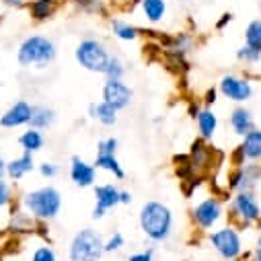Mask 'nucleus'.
Instances as JSON below:
<instances>
[{
  "mask_svg": "<svg viewBox=\"0 0 261 261\" xmlns=\"http://www.w3.org/2000/svg\"><path fill=\"white\" fill-rule=\"evenodd\" d=\"M138 224H140L142 234L150 243H165L173 234L175 216L167 204L159 200H148L142 204L138 212Z\"/></svg>",
  "mask_w": 261,
  "mask_h": 261,
  "instance_id": "nucleus-1",
  "label": "nucleus"
},
{
  "mask_svg": "<svg viewBox=\"0 0 261 261\" xmlns=\"http://www.w3.org/2000/svg\"><path fill=\"white\" fill-rule=\"evenodd\" d=\"M21 208L37 222H51L62 210V193L54 185H41L21 195Z\"/></svg>",
  "mask_w": 261,
  "mask_h": 261,
  "instance_id": "nucleus-2",
  "label": "nucleus"
},
{
  "mask_svg": "<svg viewBox=\"0 0 261 261\" xmlns=\"http://www.w3.org/2000/svg\"><path fill=\"white\" fill-rule=\"evenodd\" d=\"M58 56L56 41L47 35H27L17 47V62L23 68H47Z\"/></svg>",
  "mask_w": 261,
  "mask_h": 261,
  "instance_id": "nucleus-3",
  "label": "nucleus"
},
{
  "mask_svg": "<svg viewBox=\"0 0 261 261\" xmlns=\"http://www.w3.org/2000/svg\"><path fill=\"white\" fill-rule=\"evenodd\" d=\"M208 245L212 251L222 259V261H232V259H243L245 255V245H243V234L237 224H222L216 226L206 234Z\"/></svg>",
  "mask_w": 261,
  "mask_h": 261,
  "instance_id": "nucleus-4",
  "label": "nucleus"
},
{
  "mask_svg": "<svg viewBox=\"0 0 261 261\" xmlns=\"http://www.w3.org/2000/svg\"><path fill=\"white\" fill-rule=\"evenodd\" d=\"M228 218L239 228H251L261 222V202L255 191H234L228 198Z\"/></svg>",
  "mask_w": 261,
  "mask_h": 261,
  "instance_id": "nucleus-5",
  "label": "nucleus"
},
{
  "mask_svg": "<svg viewBox=\"0 0 261 261\" xmlns=\"http://www.w3.org/2000/svg\"><path fill=\"white\" fill-rule=\"evenodd\" d=\"M226 216V204L220 195L212 193V195H206L204 200H200L195 204L189 212V218H191V224L195 230L200 232H210L214 230L216 226H220V222L224 220Z\"/></svg>",
  "mask_w": 261,
  "mask_h": 261,
  "instance_id": "nucleus-6",
  "label": "nucleus"
},
{
  "mask_svg": "<svg viewBox=\"0 0 261 261\" xmlns=\"http://www.w3.org/2000/svg\"><path fill=\"white\" fill-rule=\"evenodd\" d=\"M111 58L109 47L99 39V37H83L74 49V60L76 64L93 74H103L107 68V62Z\"/></svg>",
  "mask_w": 261,
  "mask_h": 261,
  "instance_id": "nucleus-7",
  "label": "nucleus"
},
{
  "mask_svg": "<svg viewBox=\"0 0 261 261\" xmlns=\"http://www.w3.org/2000/svg\"><path fill=\"white\" fill-rule=\"evenodd\" d=\"M103 237L95 228L79 230L68 245V261H101L105 255Z\"/></svg>",
  "mask_w": 261,
  "mask_h": 261,
  "instance_id": "nucleus-8",
  "label": "nucleus"
},
{
  "mask_svg": "<svg viewBox=\"0 0 261 261\" xmlns=\"http://www.w3.org/2000/svg\"><path fill=\"white\" fill-rule=\"evenodd\" d=\"M216 89H218V93H220L224 99H228V101L234 103V105H245V103H249V101L253 99V95H255L253 81L247 79V76H243V74H232V72L220 76Z\"/></svg>",
  "mask_w": 261,
  "mask_h": 261,
  "instance_id": "nucleus-9",
  "label": "nucleus"
},
{
  "mask_svg": "<svg viewBox=\"0 0 261 261\" xmlns=\"http://www.w3.org/2000/svg\"><path fill=\"white\" fill-rule=\"evenodd\" d=\"M259 181H261V165L259 163H245V165L230 169V173L226 175V189L230 193L255 191Z\"/></svg>",
  "mask_w": 261,
  "mask_h": 261,
  "instance_id": "nucleus-10",
  "label": "nucleus"
},
{
  "mask_svg": "<svg viewBox=\"0 0 261 261\" xmlns=\"http://www.w3.org/2000/svg\"><path fill=\"white\" fill-rule=\"evenodd\" d=\"M245 163H261V127H253L241 138V144L230 152V165L239 167Z\"/></svg>",
  "mask_w": 261,
  "mask_h": 261,
  "instance_id": "nucleus-11",
  "label": "nucleus"
},
{
  "mask_svg": "<svg viewBox=\"0 0 261 261\" xmlns=\"http://www.w3.org/2000/svg\"><path fill=\"white\" fill-rule=\"evenodd\" d=\"M101 99L105 103H109L111 107H115L117 111H123L134 103V89L129 87L123 79L121 81L105 79L103 89H101Z\"/></svg>",
  "mask_w": 261,
  "mask_h": 261,
  "instance_id": "nucleus-12",
  "label": "nucleus"
},
{
  "mask_svg": "<svg viewBox=\"0 0 261 261\" xmlns=\"http://www.w3.org/2000/svg\"><path fill=\"white\" fill-rule=\"evenodd\" d=\"M187 163L195 177L206 175L214 167V146H210L208 140H202V138L193 140V144L187 152Z\"/></svg>",
  "mask_w": 261,
  "mask_h": 261,
  "instance_id": "nucleus-13",
  "label": "nucleus"
},
{
  "mask_svg": "<svg viewBox=\"0 0 261 261\" xmlns=\"http://www.w3.org/2000/svg\"><path fill=\"white\" fill-rule=\"evenodd\" d=\"M119 187L115 183H99L93 187V193H95V208L91 212V218L93 220H101L105 218V214L119 204Z\"/></svg>",
  "mask_w": 261,
  "mask_h": 261,
  "instance_id": "nucleus-14",
  "label": "nucleus"
},
{
  "mask_svg": "<svg viewBox=\"0 0 261 261\" xmlns=\"http://www.w3.org/2000/svg\"><path fill=\"white\" fill-rule=\"evenodd\" d=\"M31 113H33V103H29L25 99H19L3 115H0V125H3V129L27 127L29 121H31Z\"/></svg>",
  "mask_w": 261,
  "mask_h": 261,
  "instance_id": "nucleus-15",
  "label": "nucleus"
},
{
  "mask_svg": "<svg viewBox=\"0 0 261 261\" xmlns=\"http://www.w3.org/2000/svg\"><path fill=\"white\" fill-rule=\"evenodd\" d=\"M68 173H70V181L81 189L97 185V169H95V165L85 161V159H81V156H72L70 159Z\"/></svg>",
  "mask_w": 261,
  "mask_h": 261,
  "instance_id": "nucleus-16",
  "label": "nucleus"
},
{
  "mask_svg": "<svg viewBox=\"0 0 261 261\" xmlns=\"http://www.w3.org/2000/svg\"><path fill=\"white\" fill-rule=\"evenodd\" d=\"M195 127H198V136L202 138V140H212L214 136H216V132H218V125H220V119H218V115H216V111L212 109V107H200V111L195 113Z\"/></svg>",
  "mask_w": 261,
  "mask_h": 261,
  "instance_id": "nucleus-17",
  "label": "nucleus"
},
{
  "mask_svg": "<svg viewBox=\"0 0 261 261\" xmlns=\"http://www.w3.org/2000/svg\"><path fill=\"white\" fill-rule=\"evenodd\" d=\"M60 5H62L60 0H29L25 9L33 23H47L56 17Z\"/></svg>",
  "mask_w": 261,
  "mask_h": 261,
  "instance_id": "nucleus-18",
  "label": "nucleus"
},
{
  "mask_svg": "<svg viewBox=\"0 0 261 261\" xmlns=\"http://www.w3.org/2000/svg\"><path fill=\"white\" fill-rule=\"evenodd\" d=\"M35 169H37V165H35L33 154H29V152H21L19 156L7 161V179L13 181V183H17V181L25 179L29 173H33Z\"/></svg>",
  "mask_w": 261,
  "mask_h": 261,
  "instance_id": "nucleus-19",
  "label": "nucleus"
},
{
  "mask_svg": "<svg viewBox=\"0 0 261 261\" xmlns=\"http://www.w3.org/2000/svg\"><path fill=\"white\" fill-rule=\"evenodd\" d=\"M228 123H230V129L239 136L243 138L245 134H249L251 129L255 127V117H253V111L245 105H237L230 115H228Z\"/></svg>",
  "mask_w": 261,
  "mask_h": 261,
  "instance_id": "nucleus-20",
  "label": "nucleus"
},
{
  "mask_svg": "<svg viewBox=\"0 0 261 261\" xmlns=\"http://www.w3.org/2000/svg\"><path fill=\"white\" fill-rule=\"evenodd\" d=\"M117 113H119V111H117L115 107H111L109 103H105L103 99L89 105V117H91L93 121L105 125V127H113V125L117 123Z\"/></svg>",
  "mask_w": 261,
  "mask_h": 261,
  "instance_id": "nucleus-21",
  "label": "nucleus"
},
{
  "mask_svg": "<svg viewBox=\"0 0 261 261\" xmlns=\"http://www.w3.org/2000/svg\"><path fill=\"white\" fill-rule=\"evenodd\" d=\"M140 13L150 25H159L167 17V0H138Z\"/></svg>",
  "mask_w": 261,
  "mask_h": 261,
  "instance_id": "nucleus-22",
  "label": "nucleus"
},
{
  "mask_svg": "<svg viewBox=\"0 0 261 261\" xmlns=\"http://www.w3.org/2000/svg\"><path fill=\"white\" fill-rule=\"evenodd\" d=\"M93 165H95L97 171H105V173H109L117 181H123L125 179V169L119 163L117 154H97L95 161H93Z\"/></svg>",
  "mask_w": 261,
  "mask_h": 261,
  "instance_id": "nucleus-23",
  "label": "nucleus"
},
{
  "mask_svg": "<svg viewBox=\"0 0 261 261\" xmlns=\"http://www.w3.org/2000/svg\"><path fill=\"white\" fill-rule=\"evenodd\" d=\"M19 146L23 152H29V154H37L39 150H43L45 146V136L41 129H35V127H27L25 132L19 136Z\"/></svg>",
  "mask_w": 261,
  "mask_h": 261,
  "instance_id": "nucleus-24",
  "label": "nucleus"
},
{
  "mask_svg": "<svg viewBox=\"0 0 261 261\" xmlns=\"http://www.w3.org/2000/svg\"><path fill=\"white\" fill-rule=\"evenodd\" d=\"M109 27H111V33L115 39L119 41H136L140 35H142V29L132 25L129 21H123V19H111L109 21Z\"/></svg>",
  "mask_w": 261,
  "mask_h": 261,
  "instance_id": "nucleus-25",
  "label": "nucleus"
},
{
  "mask_svg": "<svg viewBox=\"0 0 261 261\" xmlns=\"http://www.w3.org/2000/svg\"><path fill=\"white\" fill-rule=\"evenodd\" d=\"M56 123V111L49 105H33V113H31V121L27 127H35V129H49Z\"/></svg>",
  "mask_w": 261,
  "mask_h": 261,
  "instance_id": "nucleus-26",
  "label": "nucleus"
},
{
  "mask_svg": "<svg viewBox=\"0 0 261 261\" xmlns=\"http://www.w3.org/2000/svg\"><path fill=\"white\" fill-rule=\"evenodd\" d=\"M125 72H127L125 62H123L119 56L111 54V58H109V62H107V68H105V72H103V76H105V79H111V81H121V79L125 76Z\"/></svg>",
  "mask_w": 261,
  "mask_h": 261,
  "instance_id": "nucleus-27",
  "label": "nucleus"
},
{
  "mask_svg": "<svg viewBox=\"0 0 261 261\" xmlns=\"http://www.w3.org/2000/svg\"><path fill=\"white\" fill-rule=\"evenodd\" d=\"M245 45L261 51V19H255L245 27Z\"/></svg>",
  "mask_w": 261,
  "mask_h": 261,
  "instance_id": "nucleus-28",
  "label": "nucleus"
},
{
  "mask_svg": "<svg viewBox=\"0 0 261 261\" xmlns=\"http://www.w3.org/2000/svg\"><path fill=\"white\" fill-rule=\"evenodd\" d=\"M15 202V191H13V183L9 179H0V210H7L11 204Z\"/></svg>",
  "mask_w": 261,
  "mask_h": 261,
  "instance_id": "nucleus-29",
  "label": "nucleus"
},
{
  "mask_svg": "<svg viewBox=\"0 0 261 261\" xmlns=\"http://www.w3.org/2000/svg\"><path fill=\"white\" fill-rule=\"evenodd\" d=\"M237 60L241 62V64H249V66H253V64H257V62H261V51H257V49H253V47H249V45H241L239 49H237Z\"/></svg>",
  "mask_w": 261,
  "mask_h": 261,
  "instance_id": "nucleus-30",
  "label": "nucleus"
},
{
  "mask_svg": "<svg viewBox=\"0 0 261 261\" xmlns=\"http://www.w3.org/2000/svg\"><path fill=\"white\" fill-rule=\"evenodd\" d=\"M83 13H97L105 15V0H72Z\"/></svg>",
  "mask_w": 261,
  "mask_h": 261,
  "instance_id": "nucleus-31",
  "label": "nucleus"
},
{
  "mask_svg": "<svg viewBox=\"0 0 261 261\" xmlns=\"http://www.w3.org/2000/svg\"><path fill=\"white\" fill-rule=\"evenodd\" d=\"M125 247V237L121 232H111L105 241H103V249H105V255L107 253H117Z\"/></svg>",
  "mask_w": 261,
  "mask_h": 261,
  "instance_id": "nucleus-32",
  "label": "nucleus"
},
{
  "mask_svg": "<svg viewBox=\"0 0 261 261\" xmlns=\"http://www.w3.org/2000/svg\"><path fill=\"white\" fill-rule=\"evenodd\" d=\"M29 261H58V255L54 251V247L49 245H39L33 253H31V259Z\"/></svg>",
  "mask_w": 261,
  "mask_h": 261,
  "instance_id": "nucleus-33",
  "label": "nucleus"
},
{
  "mask_svg": "<svg viewBox=\"0 0 261 261\" xmlns=\"http://www.w3.org/2000/svg\"><path fill=\"white\" fill-rule=\"evenodd\" d=\"M117 148H119V140L115 136H107V138L99 140L97 154H117Z\"/></svg>",
  "mask_w": 261,
  "mask_h": 261,
  "instance_id": "nucleus-34",
  "label": "nucleus"
},
{
  "mask_svg": "<svg viewBox=\"0 0 261 261\" xmlns=\"http://www.w3.org/2000/svg\"><path fill=\"white\" fill-rule=\"evenodd\" d=\"M29 224H33V218L21 208V210H13L11 212V226H15V230H19V228H23V226H29Z\"/></svg>",
  "mask_w": 261,
  "mask_h": 261,
  "instance_id": "nucleus-35",
  "label": "nucleus"
},
{
  "mask_svg": "<svg viewBox=\"0 0 261 261\" xmlns=\"http://www.w3.org/2000/svg\"><path fill=\"white\" fill-rule=\"evenodd\" d=\"M37 173L43 177V179H56L58 175H60V167L56 165V163H51V161H43V163H39L37 165Z\"/></svg>",
  "mask_w": 261,
  "mask_h": 261,
  "instance_id": "nucleus-36",
  "label": "nucleus"
},
{
  "mask_svg": "<svg viewBox=\"0 0 261 261\" xmlns=\"http://www.w3.org/2000/svg\"><path fill=\"white\" fill-rule=\"evenodd\" d=\"M127 261H154V249L148 247L144 251H136L127 257Z\"/></svg>",
  "mask_w": 261,
  "mask_h": 261,
  "instance_id": "nucleus-37",
  "label": "nucleus"
},
{
  "mask_svg": "<svg viewBox=\"0 0 261 261\" xmlns=\"http://www.w3.org/2000/svg\"><path fill=\"white\" fill-rule=\"evenodd\" d=\"M232 21H234V15H232V13H222L220 19L214 23V29H216V31H224Z\"/></svg>",
  "mask_w": 261,
  "mask_h": 261,
  "instance_id": "nucleus-38",
  "label": "nucleus"
},
{
  "mask_svg": "<svg viewBox=\"0 0 261 261\" xmlns=\"http://www.w3.org/2000/svg\"><path fill=\"white\" fill-rule=\"evenodd\" d=\"M251 261H261V226H259L257 237H255V245H253V251H251Z\"/></svg>",
  "mask_w": 261,
  "mask_h": 261,
  "instance_id": "nucleus-39",
  "label": "nucleus"
},
{
  "mask_svg": "<svg viewBox=\"0 0 261 261\" xmlns=\"http://www.w3.org/2000/svg\"><path fill=\"white\" fill-rule=\"evenodd\" d=\"M0 3H3L5 7H9V9H25L29 0H0Z\"/></svg>",
  "mask_w": 261,
  "mask_h": 261,
  "instance_id": "nucleus-40",
  "label": "nucleus"
},
{
  "mask_svg": "<svg viewBox=\"0 0 261 261\" xmlns=\"http://www.w3.org/2000/svg\"><path fill=\"white\" fill-rule=\"evenodd\" d=\"M132 200H134L132 191H127V189H121L119 191V204L121 206H129V204H132Z\"/></svg>",
  "mask_w": 261,
  "mask_h": 261,
  "instance_id": "nucleus-41",
  "label": "nucleus"
},
{
  "mask_svg": "<svg viewBox=\"0 0 261 261\" xmlns=\"http://www.w3.org/2000/svg\"><path fill=\"white\" fill-rule=\"evenodd\" d=\"M216 95H218V89H210V91L206 93V99H204V105H206V107H212V105L216 103Z\"/></svg>",
  "mask_w": 261,
  "mask_h": 261,
  "instance_id": "nucleus-42",
  "label": "nucleus"
},
{
  "mask_svg": "<svg viewBox=\"0 0 261 261\" xmlns=\"http://www.w3.org/2000/svg\"><path fill=\"white\" fill-rule=\"evenodd\" d=\"M3 177H7V161L0 156V179H3Z\"/></svg>",
  "mask_w": 261,
  "mask_h": 261,
  "instance_id": "nucleus-43",
  "label": "nucleus"
},
{
  "mask_svg": "<svg viewBox=\"0 0 261 261\" xmlns=\"http://www.w3.org/2000/svg\"><path fill=\"white\" fill-rule=\"evenodd\" d=\"M232 261H243V259H232Z\"/></svg>",
  "mask_w": 261,
  "mask_h": 261,
  "instance_id": "nucleus-44",
  "label": "nucleus"
},
{
  "mask_svg": "<svg viewBox=\"0 0 261 261\" xmlns=\"http://www.w3.org/2000/svg\"><path fill=\"white\" fill-rule=\"evenodd\" d=\"M0 129H3V125H0Z\"/></svg>",
  "mask_w": 261,
  "mask_h": 261,
  "instance_id": "nucleus-45",
  "label": "nucleus"
}]
</instances>
